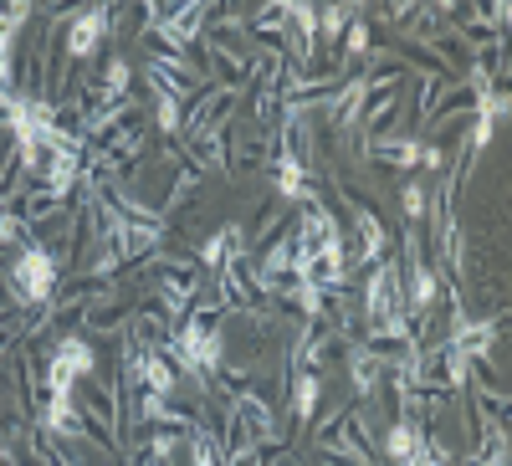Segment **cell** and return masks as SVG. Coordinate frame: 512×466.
<instances>
[{"label":"cell","instance_id":"obj_3","mask_svg":"<svg viewBox=\"0 0 512 466\" xmlns=\"http://www.w3.org/2000/svg\"><path fill=\"white\" fill-rule=\"evenodd\" d=\"M93 369H98V354H93L88 338H82V333H62L52 359H47V395H72Z\"/></svg>","mask_w":512,"mask_h":466},{"label":"cell","instance_id":"obj_13","mask_svg":"<svg viewBox=\"0 0 512 466\" xmlns=\"http://www.w3.org/2000/svg\"><path fill=\"white\" fill-rule=\"evenodd\" d=\"M349 21H354V6H318V41H333L349 31Z\"/></svg>","mask_w":512,"mask_h":466},{"label":"cell","instance_id":"obj_16","mask_svg":"<svg viewBox=\"0 0 512 466\" xmlns=\"http://www.w3.org/2000/svg\"><path fill=\"white\" fill-rule=\"evenodd\" d=\"M154 118H159V129H164V134H180V129H185L180 98H159V103H154Z\"/></svg>","mask_w":512,"mask_h":466},{"label":"cell","instance_id":"obj_19","mask_svg":"<svg viewBox=\"0 0 512 466\" xmlns=\"http://www.w3.org/2000/svg\"><path fill=\"white\" fill-rule=\"evenodd\" d=\"M180 446H185V436H175V431H159V436L149 441V456H154V461H169Z\"/></svg>","mask_w":512,"mask_h":466},{"label":"cell","instance_id":"obj_11","mask_svg":"<svg viewBox=\"0 0 512 466\" xmlns=\"http://www.w3.org/2000/svg\"><path fill=\"white\" fill-rule=\"evenodd\" d=\"M354 231H359V257H354V262H379V257H384V226H379L374 210H359Z\"/></svg>","mask_w":512,"mask_h":466},{"label":"cell","instance_id":"obj_25","mask_svg":"<svg viewBox=\"0 0 512 466\" xmlns=\"http://www.w3.org/2000/svg\"><path fill=\"white\" fill-rule=\"evenodd\" d=\"M144 466H169V461H154V456H149V461H144Z\"/></svg>","mask_w":512,"mask_h":466},{"label":"cell","instance_id":"obj_6","mask_svg":"<svg viewBox=\"0 0 512 466\" xmlns=\"http://www.w3.org/2000/svg\"><path fill=\"white\" fill-rule=\"evenodd\" d=\"M41 431L47 436H88V415L72 405V395H47V410H41Z\"/></svg>","mask_w":512,"mask_h":466},{"label":"cell","instance_id":"obj_10","mask_svg":"<svg viewBox=\"0 0 512 466\" xmlns=\"http://www.w3.org/2000/svg\"><path fill=\"white\" fill-rule=\"evenodd\" d=\"M420 446H425V431L415 426L410 415H405V420H395V426H390V436H384V451H390V461H410Z\"/></svg>","mask_w":512,"mask_h":466},{"label":"cell","instance_id":"obj_7","mask_svg":"<svg viewBox=\"0 0 512 466\" xmlns=\"http://www.w3.org/2000/svg\"><path fill=\"white\" fill-rule=\"evenodd\" d=\"M282 21L297 36V62H313V47H318V6H308V0H287Z\"/></svg>","mask_w":512,"mask_h":466},{"label":"cell","instance_id":"obj_8","mask_svg":"<svg viewBox=\"0 0 512 466\" xmlns=\"http://www.w3.org/2000/svg\"><path fill=\"white\" fill-rule=\"evenodd\" d=\"M400 298H405L410 313H431V303L441 298V277L431 272V262H415L410 257V287L400 292Z\"/></svg>","mask_w":512,"mask_h":466},{"label":"cell","instance_id":"obj_9","mask_svg":"<svg viewBox=\"0 0 512 466\" xmlns=\"http://www.w3.org/2000/svg\"><path fill=\"white\" fill-rule=\"evenodd\" d=\"M420 149H425L420 139H374V144H369V154H374V159H384V164L405 169V175L420 164Z\"/></svg>","mask_w":512,"mask_h":466},{"label":"cell","instance_id":"obj_2","mask_svg":"<svg viewBox=\"0 0 512 466\" xmlns=\"http://www.w3.org/2000/svg\"><path fill=\"white\" fill-rule=\"evenodd\" d=\"M57 257L41 241H26L11 262V292L26 303V308H47L57 298Z\"/></svg>","mask_w":512,"mask_h":466},{"label":"cell","instance_id":"obj_15","mask_svg":"<svg viewBox=\"0 0 512 466\" xmlns=\"http://www.w3.org/2000/svg\"><path fill=\"white\" fill-rule=\"evenodd\" d=\"M128 82H134V67H128L123 57H113V62H108V82H103L98 93H108V98H128Z\"/></svg>","mask_w":512,"mask_h":466},{"label":"cell","instance_id":"obj_20","mask_svg":"<svg viewBox=\"0 0 512 466\" xmlns=\"http://www.w3.org/2000/svg\"><path fill=\"white\" fill-rule=\"evenodd\" d=\"M400 205H405V221H420V216H425V190L410 180V185L400 190Z\"/></svg>","mask_w":512,"mask_h":466},{"label":"cell","instance_id":"obj_17","mask_svg":"<svg viewBox=\"0 0 512 466\" xmlns=\"http://www.w3.org/2000/svg\"><path fill=\"white\" fill-rule=\"evenodd\" d=\"M200 267H205V272H221V267H226V231L210 236V241L200 246Z\"/></svg>","mask_w":512,"mask_h":466},{"label":"cell","instance_id":"obj_21","mask_svg":"<svg viewBox=\"0 0 512 466\" xmlns=\"http://www.w3.org/2000/svg\"><path fill=\"white\" fill-rule=\"evenodd\" d=\"M344 52H349V57H364V52H369V26H364L359 16L349 21V41H344Z\"/></svg>","mask_w":512,"mask_h":466},{"label":"cell","instance_id":"obj_14","mask_svg":"<svg viewBox=\"0 0 512 466\" xmlns=\"http://www.w3.org/2000/svg\"><path fill=\"white\" fill-rule=\"evenodd\" d=\"M349 369H354V390H359V395H374V385H379V359L359 349V354L349 359Z\"/></svg>","mask_w":512,"mask_h":466},{"label":"cell","instance_id":"obj_23","mask_svg":"<svg viewBox=\"0 0 512 466\" xmlns=\"http://www.w3.org/2000/svg\"><path fill=\"white\" fill-rule=\"evenodd\" d=\"M507 16H512V11H507V6H502V0H497V6H492V26L502 31V26H507Z\"/></svg>","mask_w":512,"mask_h":466},{"label":"cell","instance_id":"obj_5","mask_svg":"<svg viewBox=\"0 0 512 466\" xmlns=\"http://www.w3.org/2000/svg\"><path fill=\"white\" fill-rule=\"evenodd\" d=\"M108 31V6H88V11H77L72 26H67V57L72 62H88L98 52V41Z\"/></svg>","mask_w":512,"mask_h":466},{"label":"cell","instance_id":"obj_12","mask_svg":"<svg viewBox=\"0 0 512 466\" xmlns=\"http://www.w3.org/2000/svg\"><path fill=\"white\" fill-rule=\"evenodd\" d=\"M318 400H323V379H318L313 369H303V374L292 379V415H297V420H313Z\"/></svg>","mask_w":512,"mask_h":466},{"label":"cell","instance_id":"obj_1","mask_svg":"<svg viewBox=\"0 0 512 466\" xmlns=\"http://www.w3.org/2000/svg\"><path fill=\"white\" fill-rule=\"evenodd\" d=\"M164 354L175 359L185 374L205 379V374H216V369H221V354H226V333H221V328H205V313H195L190 323H180L175 333H169Z\"/></svg>","mask_w":512,"mask_h":466},{"label":"cell","instance_id":"obj_24","mask_svg":"<svg viewBox=\"0 0 512 466\" xmlns=\"http://www.w3.org/2000/svg\"><path fill=\"white\" fill-rule=\"evenodd\" d=\"M16 456H11V446H0V466H11Z\"/></svg>","mask_w":512,"mask_h":466},{"label":"cell","instance_id":"obj_22","mask_svg":"<svg viewBox=\"0 0 512 466\" xmlns=\"http://www.w3.org/2000/svg\"><path fill=\"white\" fill-rule=\"evenodd\" d=\"M256 77H262V82H267V77H272V62H256ZM272 98H277V93H272V88H262V98H256V108H262V113H267V108H272Z\"/></svg>","mask_w":512,"mask_h":466},{"label":"cell","instance_id":"obj_18","mask_svg":"<svg viewBox=\"0 0 512 466\" xmlns=\"http://www.w3.org/2000/svg\"><path fill=\"white\" fill-rule=\"evenodd\" d=\"M16 241H26V216L0 210V246H16Z\"/></svg>","mask_w":512,"mask_h":466},{"label":"cell","instance_id":"obj_4","mask_svg":"<svg viewBox=\"0 0 512 466\" xmlns=\"http://www.w3.org/2000/svg\"><path fill=\"white\" fill-rule=\"evenodd\" d=\"M400 308H405V298H400V267L379 262L369 272V282H364V318H369V328H379L384 318H395Z\"/></svg>","mask_w":512,"mask_h":466}]
</instances>
